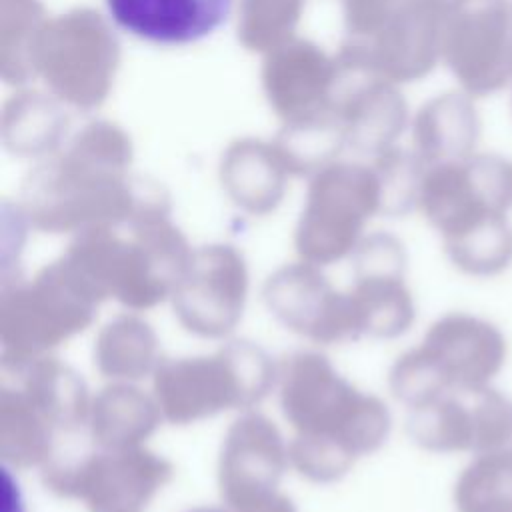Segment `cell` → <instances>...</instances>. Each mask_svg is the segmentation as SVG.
I'll return each mask as SVG.
<instances>
[{"label":"cell","mask_w":512,"mask_h":512,"mask_svg":"<svg viewBox=\"0 0 512 512\" xmlns=\"http://www.w3.org/2000/svg\"><path fill=\"white\" fill-rule=\"evenodd\" d=\"M274 392L292 430L290 470L312 484L342 480L390 436L388 404L360 390L320 350L284 356Z\"/></svg>","instance_id":"cell-1"},{"label":"cell","mask_w":512,"mask_h":512,"mask_svg":"<svg viewBox=\"0 0 512 512\" xmlns=\"http://www.w3.org/2000/svg\"><path fill=\"white\" fill-rule=\"evenodd\" d=\"M422 206L458 270L486 274L512 260V162L506 158L468 156L436 170Z\"/></svg>","instance_id":"cell-2"},{"label":"cell","mask_w":512,"mask_h":512,"mask_svg":"<svg viewBox=\"0 0 512 512\" xmlns=\"http://www.w3.org/2000/svg\"><path fill=\"white\" fill-rule=\"evenodd\" d=\"M192 256L170 226L144 222L128 238L108 226L80 230L60 256L72 278L98 302L146 312L170 302Z\"/></svg>","instance_id":"cell-3"},{"label":"cell","mask_w":512,"mask_h":512,"mask_svg":"<svg viewBox=\"0 0 512 512\" xmlns=\"http://www.w3.org/2000/svg\"><path fill=\"white\" fill-rule=\"evenodd\" d=\"M276 378L278 362L262 346L228 338L206 354L164 358L150 380L164 422L188 426L254 410L274 392Z\"/></svg>","instance_id":"cell-4"},{"label":"cell","mask_w":512,"mask_h":512,"mask_svg":"<svg viewBox=\"0 0 512 512\" xmlns=\"http://www.w3.org/2000/svg\"><path fill=\"white\" fill-rule=\"evenodd\" d=\"M508 344L486 318L448 312L436 318L420 344L402 352L388 370V390L408 410L448 390L490 384L502 370Z\"/></svg>","instance_id":"cell-5"},{"label":"cell","mask_w":512,"mask_h":512,"mask_svg":"<svg viewBox=\"0 0 512 512\" xmlns=\"http://www.w3.org/2000/svg\"><path fill=\"white\" fill-rule=\"evenodd\" d=\"M98 306L76 286L58 258L30 278H2L0 364L54 354L94 322Z\"/></svg>","instance_id":"cell-6"},{"label":"cell","mask_w":512,"mask_h":512,"mask_svg":"<svg viewBox=\"0 0 512 512\" xmlns=\"http://www.w3.org/2000/svg\"><path fill=\"white\" fill-rule=\"evenodd\" d=\"M44 488L86 512H146L174 478V464L144 446L82 454L58 452L42 470Z\"/></svg>","instance_id":"cell-7"},{"label":"cell","mask_w":512,"mask_h":512,"mask_svg":"<svg viewBox=\"0 0 512 512\" xmlns=\"http://www.w3.org/2000/svg\"><path fill=\"white\" fill-rule=\"evenodd\" d=\"M248 292L246 256L230 244H210L192 250L170 306L188 334L224 342L244 316Z\"/></svg>","instance_id":"cell-8"},{"label":"cell","mask_w":512,"mask_h":512,"mask_svg":"<svg viewBox=\"0 0 512 512\" xmlns=\"http://www.w3.org/2000/svg\"><path fill=\"white\" fill-rule=\"evenodd\" d=\"M406 432L422 450L482 454L512 438V404L490 384L448 390L408 410Z\"/></svg>","instance_id":"cell-9"},{"label":"cell","mask_w":512,"mask_h":512,"mask_svg":"<svg viewBox=\"0 0 512 512\" xmlns=\"http://www.w3.org/2000/svg\"><path fill=\"white\" fill-rule=\"evenodd\" d=\"M266 310L292 334L316 346L360 340L350 294L322 266L296 258L278 266L262 284Z\"/></svg>","instance_id":"cell-10"},{"label":"cell","mask_w":512,"mask_h":512,"mask_svg":"<svg viewBox=\"0 0 512 512\" xmlns=\"http://www.w3.org/2000/svg\"><path fill=\"white\" fill-rule=\"evenodd\" d=\"M290 470L288 440L266 414L238 412L222 436L216 460L220 502L232 512L264 502L282 492Z\"/></svg>","instance_id":"cell-11"},{"label":"cell","mask_w":512,"mask_h":512,"mask_svg":"<svg viewBox=\"0 0 512 512\" xmlns=\"http://www.w3.org/2000/svg\"><path fill=\"white\" fill-rule=\"evenodd\" d=\"M352 260L350 294L360 338L394 340L416 320V302L406 282L408 256L392 236L362 240Z\"/></svg>","instance_id":"cell-12"},{"label":"cell","mask_w":512,"mask_h":512,"mask_svg":"<svg viewBox=\"0 0 512 512\" xmlns=\"http://www.w3.org/2000/svg\"><path fill=\"white\" fill-rule=\"evenodd\" d=\"M452 64L468 92L486 96L512 82V12L510 0H458Z\"/></svg>","instance_id":"cell-13"},{"label":"cell","mask_w":512,"mask_h":512,"mask_svg":"<svg viewBox=\"0 0 512 512\" xmlns=\"http://www.w3.org/2000/svg\"><path fill=\"white\" fill-rule=\"evenodd\" d=\"M234 0H106L124 32L162 46L192 44L218 30Z\"/></svg>","instance_id":"cell-14"},{"label":"cell","mask_w":512,"mask_h":512,"mask_svg":"<svg viewBox=\"0 0 512 512\" xmlns=\"http://www.w3.org/2000/svg\"><path fill=\"white\" fill-rule=\"evenodd\" d=\"M2 372L62 438L86 430L92 394L84 378L56 354L2 366Z\"/></svg>","instance_id":"cell-15"},{"label":"cell","mask_w":512,"mask_h":512,"mask_svg":"<svg viewBox=\"0 0 512 512\" xmlns=\"http://www.w3.org/2000/svg\"><path fill=\"white\" fill-rule=\"evenodd\" d=\"M164 422L152 390L134 382H108L90 402L86 432L96 448L144 446Z\"/></svg>","instance_id":"cell-16"},{"label":"cell","mask_w":512,"mask_h":512,"mask_svg":"<svg viewBox=\"0 0 512 512\" xmlns=\"http://www.w3.org/2000/svg\"><path fill=\"white\" fill-rule=\"evenodd\" d=\"M162 360L160 338L140 312L124 310L112 316L94 338L92 362L108 382L140 384L154 376Z\"/></svg>","instance_id":"cell-17"},{"label":"cell","mask_w":512,"mask_h":512,"mask_svg":"<svg viewBox=\"0 0 512 512\" xmlns=\"http://www.w3.org/2000/svg\"><path fill=\"white\" fill-rule=\"evenodd\" d=\"M58 430L10 382L0 388V456L4 468L42 470L58 452Z\"/></svg>","instance_id":"cell-18"},{"label":"cell","mask_w":512,"mask_h":512,"mask_svg":"<svg viewBox=\"0 0 512 512\" xmlns=\"http://www.w3.org/2000/svg\"><path fill=\"white\" fill-rule=\"evenodd\" d=\"M456 512H512V446L476 454L452 490Z\"/></svg>","instance_id":"cell-19"},{"label":"cell","mask_w":512,"mask_h":512,"mask_svg":"<svg viewBox=\"0 0 512 512\" xmlns=\"http://www.w3.org/2000/svg\"><path fill=\"white\" fill-rule=\"evenodd\" d=\"M240 512H298L294 500L282 490L278 494H274L272 498L264 500V502H258L254 506H248Z\"/></svg>","instance_id":"cell-20"},{"label":"cell","mask_w":512,"mask_h":512,"mask_svg":"<svg viewBox=\"0 0 512 512\" xmlns=\"http://www.w3.org/2000/svg\"><path fill=\"white\" fill-rule=\"evenodd\" d=\"M182 512H232L230 508H226L222 502L218 504V506H214V504H198V506H190V508H186V510H182Z\"/></svg>","instance_id":"cell-21"},{"label":"cell","mask_w":512,"mask_h":512,"mask_svg":"<svg viewBox=\"0 0 512 512\" xmlns=\"http://www.w3.org/2000/svg\"><path fill=\"white\" fill-rule=\"evenodd\" d=\"M510 12H512V0H510Z\"/></svg>","instance_id":"cell-22"}]
</instances>
